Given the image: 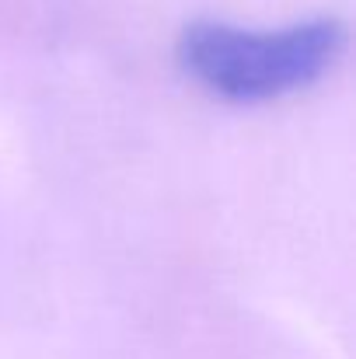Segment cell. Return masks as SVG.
Instances as JSON below:
<instances>
[{
  "mask_svg": "<svg viewBox=\"0 0 356 359\" xmlns=\"http://www.w3.org/2000/svg\"><path fill=\"white\" fill-rule=\"evenodd\" d=\"M346 49L339 18H311L286 28H237L192 21L178 35V67L210 95L235 105H265L318 84Z\"/></svg>",
  "mask_w": 356,
  "mask_h": 359,
  "instance_id": "1",
  "label": "cell"
}]
</instances>
